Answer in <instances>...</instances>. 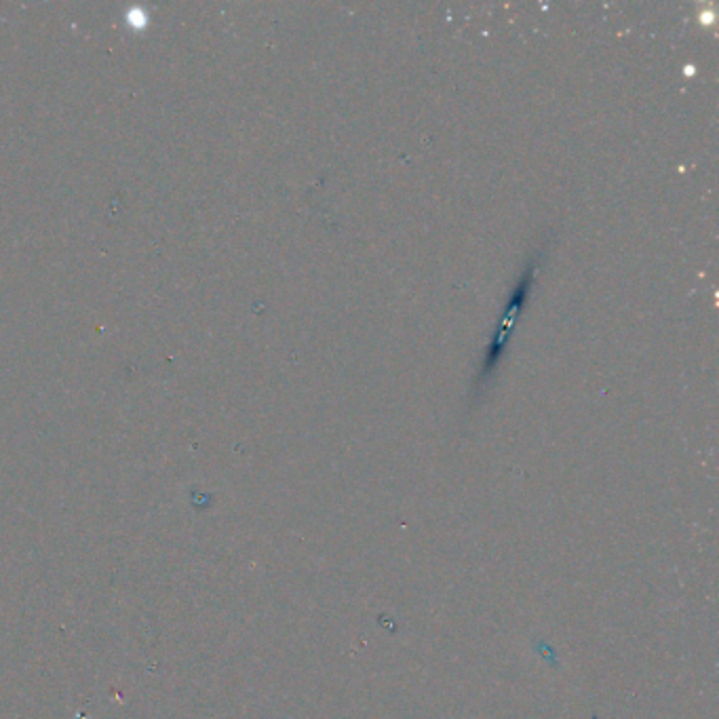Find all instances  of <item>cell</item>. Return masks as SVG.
Returning <instances> with one entry per match:
<instances>
[{"label":"cell","mask_w":719,"mask_h":719,"mask_svg":"<svg viewBox=\"0 0 719 719\" xmlns=\"http://www.w3.org/2000/svg\"><path fill=\"white\" fill-rule=\"evenodd\" d=\"M542 258H544V251L542 249H536L534 256H530L526 268H523L521 277L517 279L511 296L507 300V304H504V310L502 315L498 317V323H496V332L492 336V342L488 346V351H485V357L481 361V367L477 372V380H475V397H481L483 388L490 384V380L494 378L496 369L504 357V353H507V346L513 338V332H515V325L523 313V308L528 306V300L532 296V289H534V283H536V277L540 272V264H542Z\"/></svg>","instance_id":"1"}]
</instances>
